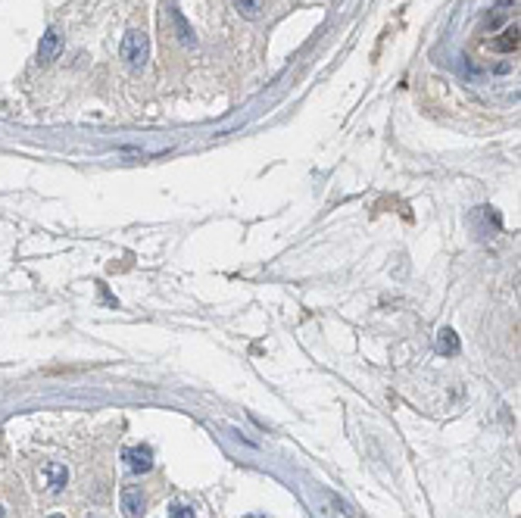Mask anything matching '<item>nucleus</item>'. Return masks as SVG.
Segmentation results:
<instances>
[{
  "label": "nucleus",
  "instance_id": "10",
  "mask_svg": "<svg viewBox=\"0 0 521 518\" xmlns=\"http://www.w3.org/2000/svg\"><path fill=\"white\" fill-rule=\"evenodd\" d=\"M169 515H172V518H197L194 506H187V503H175V506L169 509Z\"/></svg>",
  "mask_w": 521,
  "mask_h": 518
},
{
  "label": "nucleus",
  "instance_id": "2",
  "mask_svg": "<svg viewBox=\"0 0 521 518\" xmlns=\"http://www.w3.org/2000/svg\"><path fill=\"white\" fill-rule=\"evenodd\" d=\"M122 459H125V465H128V472H134V475H144L153 468V450H150L147 443L128 446V450L122 453Z\"/></svg>",
  "mask_w": 521,
  "mask_h": 518
},
{
  "label": "nucleus",
  "instance_id": "5",
  "mask_svg": "<svg viewBox=\"0 0 521 518\" xmlns=\"http://www.w3.org/2000/svg\"><path fill=\"white\" fill-rule=\"evenodd\" d=\"M60 47H62V41H60L57 28H47L44 35H41V44H38V60H41V62H50V60H57Z\"/></svg>",
  "mask_w": 521,
  "mask_h": 518
},
{
  "label": "nucleus",
  "instance_id": "13",
  "mask_svg": "<svg viewBox=\"0 0 521 518\" xmlns=\"http://www.w3.org/2000/svg\"><path fill=\"white\" fill-rule=\"evenodd\" d=\"M0 518H4V509H0Z\"/></svg>",
  "mask_w": 521,
  "mask_h": 518
},
{
  "label": "nucleus",
  "instance_id": "3",
  "mask_svg": "<svg viewBox=\"0 0 521 518\" xmlns=\"http://www.w3.org/2000/svg\"><path fill=\"white\" fill-rule=\"evenodd\" d=\"M41 475H44V484H47V490L50 493H60L69 484V468L60 465V462H47V465L41 468Z\"/></svg>",
  "mask_w": 521,
  "mask_h": 518
},
{
  "label": "nucleus",
  "instance_id": "11",
  "mask_svg": "<svg viewBox=\"0 0 521 518\" xmlns=\"http://www.w3.org/2000/svg\"><path fill=\"white\" fill-rule=\"evenodd\" d=\"M243 518H265V515H256V512H253V515H243Z\"/></svg>",
  "mask_w": 521,
  "mask_h": 518
},
{
  "label": "nucleus",
  "instance_id": "9",
  "mask_svg": "<svg viewBox=\"0 0 521 518\" xmlns=\"http://www.w3.org/2000/svg\"><path fill=\"white\" fill-rule=\"evenodd\" d=\"M503 47V50H518V26H512V28H506V35L496 41Z\"/></svg>",
  "mask_w": 521,
  "mask_h": 518
},
{
  "label": "nucleus",
  "instance_id": "8",
  "mask_svg": "<svg viewBox=\"0 0 521 518\" xmlns=\"http://www.w3.org/2000/svg\"><path fill=\"white\" fill-rule=\"evenodd\" d=\"M169 19L175 22V28H178V38H181V44H194V31L187 28V22H185V16H181L178 10H169Z\"/></svg>",
  "mask_w": 521,
  "mask_h": 518
},
{
  "label": "nucleus",
  "instance_id": "4",
  "mask_svg": "<svg viewBox=\"0 0 521 518\" xmlns=\"http://www.w3.org/2000/svg\"><path fill=\"white\" fill-rule=\"evenodd\" d=\"M144 506H147V500H144V493H141V487L122 490V515L125 518H141L144 515Z\"/></svg>",
  "mask_w": 521,
  "mask_h": 518
},
{
  "label": "nucleus",
  "instance_id": "1",
  "mask_svg": "<svg viewBox=\"0 0 521 518\" xmlns=\"http://www.w3.org/2000/svg\"><path fill=\"white\" fill-rule=\"evenodd\" d=\"M122 60L128 62V69H134V72H141V69L147 66V60H150V38L144 35V31L131 28L128 35L122 38Z\"/></svg>",
  "mask_w": 521,
  "mask_h": 518
},
{
  "label": "nucleus",
  "instance_id": "12",
  "mask_svg": "<svg viewBox=\"0 0 521 518\" xmlns=\"http://www.w3.org/2000/svg\"><path fill=\"white\" fill-rule=\"evenodd\" d=\"M50 518H62V515H50Z\"/></svg>",
  "mask_w": 521,
  "mask_h": 518
},
{
  "label": "nucleus",
  "instance_id": "6",
  "mask_svg": "<svg viewBox=\"0 0 521 518\" xmlns=\"http://www.w3.org/2000/svg\"><path fill=\"white\" fill-rule=\"evenodd\" d=\"M437 350H440V356H456L459 353V334L453 328H444L437 334Z\"/></svg>",
  "mask_w": 521,
  "mask_h": 518
},
{
  "label": "nucleus",
  "instance_id": "7",
  "mask_svg": "<svg viewBox=\"0 0 521 518\" xmlns=\"http://www.w3.org/2000/svg\"><path fill=\"white\" fill-rule=\"evenodd\" d=\"M231 4L243 19H259L265 13V0H231Z\"/></svg>",
  "mask_w": 521,
  "mask_h": 518
}]
</instances>
